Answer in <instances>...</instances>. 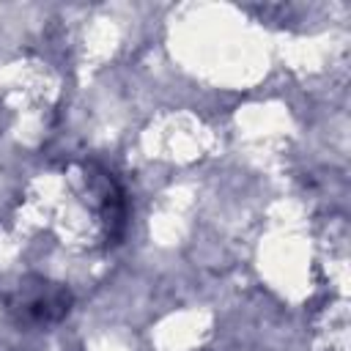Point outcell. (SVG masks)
<instances>
[{
	"instance_id": "cell-1",
	"label": "cell",
	"mask_w": 351,
	"mask_h": 351,
	"mask_svg": "<svg viewBox=\"0 0 351 351\" xmlns=\"http://www.w3.org/2000/svg\"><path fill=\"white\" fill-rule=\"evenodd\" d=\"M8 310L19 318V324H58L71 310V291L60 282H49L44 277L22 280L8 299Z\"/></svg>"
}]
</instances>
